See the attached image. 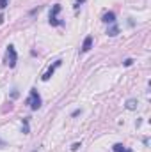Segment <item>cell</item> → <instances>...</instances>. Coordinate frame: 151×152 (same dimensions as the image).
Returning <instances> with one entry per match:
<instances>
[{"mask_svg":"<svg viewBox=\"0 0 151 152\" xmlns=\"http://www.w3.org/2000/svg\"><path fill=\"white\" fill-rule=\"evenodd\" d=\"M9 67H14L16 66V62H18V53H16V50H14V46L13 44H9L7 46V51H5V60H4Z\"/></svg>","mask_w":151,"mask_h":152,"instance_id":"obj_1","label":"cell"},{"mask_svg":"<svg viewBox=\"0 0 151 152\" xmlns=\"http://www.w3.org/2000/svg\"><path fill=\"white\" fill-rule=\"evenodd\" d=\"M25 103L30 106V110H39V108H41V96L38 94L36 88L30 90V96H29V99H27Z\"/></svg>","mask_w":151,"mask_h":152,"instance_id":"obj_2","label":"cell"},{"mask_svg":"<svg viewBox=\"0 0 151 152\" xmlns=\"http://www.w3.org/2000/svg\"><path fill=\"white\" fill-rule=\"evenodd\" d=\"M61 5L59 4H55L53 7H52V12H50V25L52 27H59V25H64V21L62 20H59V12H61Z\"/></svg>","mask_w":151,"mask_h":152,"instance_id":"obj_3","label":"cell"},{"mask_svg":"<svg viewBox=\"0 0 151 152\" xmlns=\"http://www.w3.org/2000/svg\"><path fill=\"white\" fill-rule=\"evenodd\" d=\"M61 64H62V60H57V62H53V66H50V67L46 69V73L41 76V80H43V81H48V80L52 78V75L55 73V69H57V67H59Z\"/></svg>","mask_w":151,"mask_h":152,"instance_id":"obj_4","label":"cell"},{"mask_svg":"<svg viewBox=\"0 0 151 152\" xmlns=\"http://www.w3.org/2000/svg\"><path fill=\"white\" fill-rule=\"evenodd\" d=\"M93 48V36H87L82 42V51H89Z\"/></svg>","mask_w":151,"mask_h":152,"instance_id":"obj_5","label":"cell"},{"mask_svg":"<svg viewBox=\"0 0 151 152\" xmlns=\"http://www.w3.org/2000/svg\"><path fill=\"white\" fill-rule=\"evenodd\" d=\"M119 34V27L115 25V23H110V28L107 30V36H110V37H115Z\"/></svg>","mask_w":151,"mask_h":152,"instance_id":"obj_6","label":"cell"},{"mask_svg":"<svg viewBox=\"0 0 151 152\" xmlns=\"http://www.w3.org/2000/svg\"><path fill=\"white\" fill-rule=\"evenodd\" d=\"M103 23H115V14H114L112 11L107 12V14H103Z\"/></svg>","mask_w":151,"mask_h":152,"instance_id":"obj_7","label":"cell"},{"mask_svg":"<svg viewBox=\"0 0 151 152\" xmlns=\"http://www.w3.org/2000/svg\"><path fill=\"white\" fill-rule=\"evenodd\" d=\"M137 104H139V103H137V99H128L124 106H126V110H135V108H137Z\"/></svg>","mask_w":151,"mask_h":152,"instance_id":"obj_8","label":"cell"},{"mask_svg":"<svg viewBox=\"0 0 151 152\" xmlns=\"http://www.w3.org/2000/svg\"><path fill=\"white\" fill-rule=\"evenodd\" d=\"M112 149H114V152H132L130 149H126V147H124L123 143H115Z\"/></svg>","mask_w":151,"mask_h":152,"instance_id":"obj_9","label":"cell"},{"mask_svg":"<svg viewBox=\"0 0 151 152\" xmlns=\"http://www.w3.org/2000/svg\"><path fill=\"white\" fill-rule=\"evenodd\" d=\"M21 133L23 134H29V117L23 118V126H21Z\"/></svg>","mask_w":151,"mask_h":152,"instance_id":"obj_10","label":"cell"},{"mask_svg":"<svg viewBox=\"0 0 151 152\" xmlns=\"http://www.w3.org/2000/svg\"><path fill=\"white\" fill-rule=\"evenodd\" d=\"M80 147H82V143H80V142H76V143H73V145H71V151L75 152V151H78Z\"/></svg>","mask_w":151,"mask_h":152,"instance_id":"obj_11","label":"cell"},{"mask_svg":"<svg viewBox=\"0 0 151 152\" xmlns=\"http://www.w3.org/2000/svg\"><path fill=\"white\" fill-rule=\"evenodd\" d=\"M7 4H9V0H0V9H5Z\"/></svg>","mask_w":151,"mask_h":152,"instance_id":"obj_12","label":"cell"},{"mask_svg":"<svg viewBox=\"0 0 151 152\" xmlns=\"http://www.w3.org/2000/svg\"><path fill=\"white\" fill-rule=\"evenodd\" d=\"M123 64H124V66H126V67H130V66H132V64H133V60H132V58H126V60H124V62H123Z\"/></svg>","mask_w":151,"mask_h":152,"instance_id":"obj_13","label":"cell"},{"mask_svg":"<svg viewBox=\"0 0 151 152\" xmlns=\"http://www.w3.org/2000/svg\"><path fill=\"white\" fill-rule=\"evenodd\" d=\"M84 2H85V0H76V5H75V9L78 7V5H80V4H84Z\"/></svg>","mask_w":151,"mask_h":152,"instance_id":"obj_14","label":"cell"},{"mask_svg":"<svg viewBox=\"0 0 151 152\" xmlns=\"http://www.w3.org/2000/svg\"><path fill=\"white\" fill-rule=\"evenodd\" d=\"M4 23V14H0V25Z\"/></svg>","mask_w":151,"mask_h":152,"instance_id":"obj_15","label":"cell"},{"mask_svg":"<svg viewBox=\"0 0 151 152\" xmlns=\"http://www.w3.org/2000/svg\"><path fill=\"white\" fill-rule=\"evenodd\" d=\"M0 147H5V142L4 140H0Z\"/></svg>","mask_w":151,"mask_h":152,"instance_id":"obj_16","label":"cell"}]
</instances>
